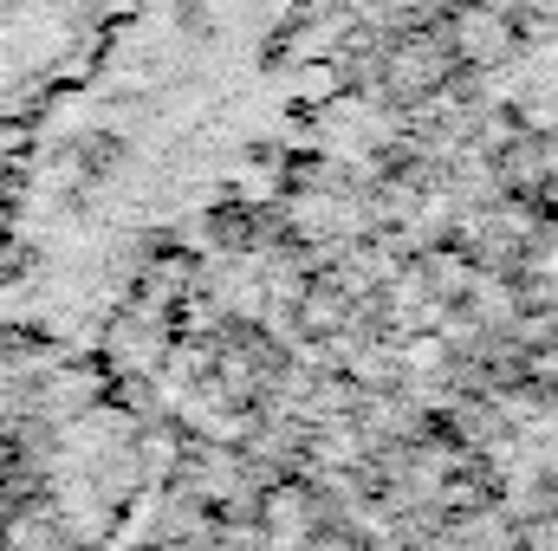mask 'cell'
<instances>
[{"label": "cell", "mask_w": 558, "mask_h": 551, "mask_svg": "<svg viewBox=\"0 0 558 551\" xmlns=\"http://www.w3.org/2000/svg\"><path fill=\"white\" fill-rule=\"evenodd\" d=\"M292 0H124L20 143L13 292L52 331L105 325L137 273L279 137Z\"/></svg>", "instance_id": "obj_1"}, {"label": "cell", "mask_w": 558, "mask_h": 551, "mask_svg": "<svg viewBox=\"0 0 558 551\" xmlns=\"http://www.w3.org/2000/svg\"><path fill=\"white\" fill-rule=\"evenodd\" d=\"M124 0H0V162L20 156L33 118L85 65Z\"/></svg>", "instance_id": "obj_2"}]
</instances>
